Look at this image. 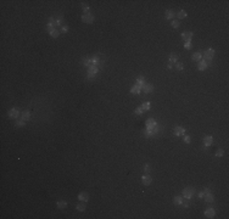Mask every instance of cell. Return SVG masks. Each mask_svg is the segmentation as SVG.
I'll return each instance as SVG.
<instances>
[{
	"label": "cell",
	"mask_w": 229,
	"mask_h": 219,
	"mask_svg": "<svg viewBox=\"0 0 229 219\" xmlns=\"http://www.w3.org/2000/svg\"><path fill=\"white\" fill-rule=\"evenodd\" d=\"M83 63H84L85 66H88V67L93 65V63H91V59H84L83 60Z\"/></svg>",
	"instance_id": "cell-32"
},
{
	"label": "cell",
	"mask_w": 229,
	"mask_h": 219,
	"mask_svg": "<svg viewBox=\"0 0 229 219\" xmlns=\"http://www.w3.org/2000/svg\"><path fill=\"white\" fill-rule=\"evenodd\" d=\"M67 31H68V27H67V26H63V27H62V32L66 33Z\"/></svg>",
	"instance_id": "cell-45"
},
{
	"label": "cell",
	"mask_w": 229,
	"mask_h": 219,
	"mask_svg": "<svg viewBox=\"0 0 229 219\" xmlns=\"http://www.w3.org/2000/svg\"><path fill=\"white\" fill-rule=\"evenodd\" d=\"M94 77H95V76H91V74H88V76H87V78H88V79H91V78H94Z\"/></svg>",
	"instance_id": "cell-46"
},
{
	"label": "cell",
	"mask_w": 229,
	"mask_h": 219,
	"mask_svg": "<svg viewBox=\"0 0 229 219\" xmlns=\"http://www.w3.org/2000/svg\"><path fill=\"white\" fill-rule=\"evenodd\" d=\"M184 48H185V49H190V48H191V41H185Z\"/></svg>",
	"instance_id": "cell-40"
},
{
	"label": "cell",
	"mask_w": 229,
	"mask_h": 219,
	"mask_svg": "<svg viewBox=\"0 0 229 219\" xmlns=\"http://www.w3.org/2000/svg\"><path fill=\"white\" fill-rule=\"evenodd\" d=\"M140 91H141V87L138 85V84H135V85H133V87L131 88V93H132V94H139Z\"/></svg>",
	"instance_id": "cell-14"
},
{
	"label": "cell",
	"mask_w": 229,
	"mask_h": 219,
	"mask_svg": "<svg viewBox=\"0 0 229 219\" xmlns=\"http://www.w3.org/2000/svg\"><path fill=\"white\" fill-rule=\"evenodd\" d=\"M78 200L79 201H83V202H87L89 200V195L87 192H81L79 195H78Z\"/></svg>",
	"instance_id": "cell-13"
},
{
	"label": "cell",
	"mask_w": 229,
	"mask_h": 219,
	"mask_svg": "<svg viewBox=\"0 0 229 219\" xmlns=\"http://www.w3.org/2000/svg\"><path fill=\"white\" fill-rule=\"evenodd\" d=\"M55 28H56V27H55L54 24H49V23H48L46 27H45V29H46V32H49V34H50V33H51V32L55 29Z\"/></svg>",
	"instance_id": "cell-26"
},
{
	"label": "cell",
	"mask_w": 229,
	"mask_h": 219,
	"mask_svg": "<svg viewBox=\"0 0 229 219\" xmlns=\"http://www.w3.org/2000/svg\"><path fill=\"white\" fill-rule=\"evenodd\" d=\"M178 61V56L176 55V54H171L169 55V62L171 63H174V62H177Z\"/></svg>",
	"instance_id": "cell-24"
},
{
	"label": "cell",
	"mask_w": 229,
	"mask_h": 219,
	"mask_svg": "<svg viewBox=\"0 0 229 219\" xmlns=\"http://www.w3.org/2000/svg\"><path fill=\"white\" fill-rule=\"evenodd\" d=\"M191 59H192V61H201L202 60V54L201 52H195L191 56Z\"/></svg>",
	"instance_id": "cell-16"
},
{
	"label": "cell",
	"mask_w": 229,
	"mask_h": 219,
	"mask_svg": "<svg viewBox=\"0 0 229 219\" xmlns=\"http://www.w3.org/2000/svg\"><path fill=\"white\" fill-rule=\"evenodd\" d=\"M174 17V11L173 10H167L166 11V18L167 20H173Z\"/></svg>",
	"instance_id": "cell-18"
},
{
	"label": "cell",
	"mask_w": 229,
	"mask_h": 219,
	"mask_svg": "<svg viewBox=\"0 0 229 219\" xmlns=\"http://www.w3.org/2000/svg\"><path fill=\"white\" fill-rule=\"evenodd\" d=\"M21 117H22V121H28L31 118V112L29 111H23L21 113Z\"/></svg>",
	"instance_id": "cell-15"
},
{
	"label": "cell",
	"mask_w": 229,
	"mask_h": 219,
	"mask_svg": "<svg viewBox=\"0 0 229 219\" xmlns=\"http://www.w3.org/2000/svg\"><path fill=\"white\" fill-rule=\"evenodd\" d=\"M178 18H179V20H182V18H185V17H187V12H185L184 10H180L179 12H178Z\"/></svg>",
	"instance_id": "cell-25"
},
{
	"label": "cell",
	"mask_w": 229,
	"mask_h": 219,
	"mask_svg": "<svg viewBox=\"0 0 229 219\" xmlns=\"http://www.w3.org/2000/svg\"><path fill=\"white\" fill-rule=\"evenodd\" d=\"M204 192H205V195H206V194H210V192H211L210 187H205V189H204Z\"/></svg>",
	"instance_id": "cell-43"
},
{
	"label": "cell",
	"mask_w": 229,
	"mask_h": 219,
	"mask_svg": "<svg viewBox=\"0 0 229 219\" xmlns=\"http://www.w3.org/2000/svg\"><path fill=\"white\" fill-rule=\"evenodd\" d=\"M82 8H83V10H84V15H85V13H90V12H89V6H88V4L82 3Z\"/></svg>",
	"instance_id": "cell-29"
},
{
	"label": "cell",
	"mask_w": 229,
	"mask_h": 219,
	"mask_svg": "<svg viewBox=\"0 0 229 219\" xmlns=\"http://www.w3.org/2000/svg\"><path fill=\"white\" fill-rule=\"evenodd\" d=\"M56 206H57V208H60V209H62V208H65V207H67V202L66 201H59L56 203Z\"/></svg>",
	"instance_id": "cell-21"
},
{
	"label": "cell",
	"mask_w": 229,
	"mask_h": 219,
	"mask_svg": "<svg viewBox=\"0 0 229 219\" xmlns=\"http://www.w3.org/2000/svg\"><path fill=\"white\" fill-rule=\"evenodd\" d=\"M91 63H93V65H95V66H98L99 63H100V59H99V56H94V57L91 59Z\"/></svg>",
	"instance_id": "cell-28"
},
{
	"label": "cell",
	"mask_w": 229,
	"mask_h": 219,
	"mask_svg": "<svg viewBox=\"0 0 229 219\" xmlns=\"http://www.w3.org/2000/svg\"><path fill=\"white\" fill-rule=\"evenodd\" d=\"M177 69L178 71H183L184 69V65H183V63H177Z\"/></svg>",
	"instance_id": "cell-38"
},
{
	"label": "cell",
	"mask_w": 229,
	"mask_h": 219,
	"mask_svg": "<svg viewBox=\"0 0 229 219\" xmlns=\"http://www.w3.org/2000/svg\"><path fill=\"white\" fill-rule=\"evenodd\" d=\"M134 113L135 115H141V113H144V110H143L141 107H137L134 110Z\"/></svg>",
	"instance_id": "cell-34"
},
{
	"label": "cell",
	"mask_w": 229,
	"mask_h": 219,
	"mask_svg": "<svg viewBox=\"0 0 229 219\" xmlns=\"http://www.w3.org/2000/svg\"><path fill=\"white\" fill-rule=\"evenodd\" d=\"M197 68H199L200 71H204V69H206V68H207V63H206L204 60L199 61V63H197Z\"/></svg>",
	"instance_id": "cell-17"
},
{
	"label": "cell",
	"mask_w": 229,
	"mask_h": 219,
	"mask_svg": "<svg viewBox=\"0 0 229 219\" xmlns=\"http://www.w3.org/2000/svg\"><path fill=\"white\" fill-rule=\"evenodd\" d=\"M214 214H216V212H214L213 208H207V209L205 211V217H206V218H213Z\"/></svg>",
	"instance_id": "cell-11"
},
{
	"label": "cell",
	"mask_w": 229,
	"mask_h": 219,
	"mask_svg": "<svg viewBox=\"0 0 229 219\" xmlns=\"http://www.w3.org/2000/svg\"><path fill=\"white\" fill-rule=\"evenodd\" d=\"M172 67H173V65H172V63L169 62V63H168V68H172Z\"/></svg>",
	"instance_id": "cell-47"
},
{
	"label": "cell",
	"mask_w": 229,
	"mask_h": 219,
	"mask_svg": "<svg viewBox=\"0 0 229 219\" xmlns=\"http://www.w3.org/2000/svg\"><path fill=\"white\" fill-rule=\"evenodd\" d=\"M25 122L26 121H17L16 122V127H23L25 125Z\"/></svg>",
	"instance_id": "cell-39"
},
{
	"label": "cell",
	"mask_w": 229,
	"mask_h": 219,
	"mask_svg": "<svg viewBox=\"0 0 229 219\" xmlns=\"http://www.w3.org/2000/svg\"><path fill=\"white\" fill-rule=\"evenodd\" d=\"M82 21L85 23H93V21H94V16L91 15V13H85V15L82 16Z\"/></svg>",
	"instance_id": "cell-4"
},
{
	"label": "cell",
	"mask_w": 229,
	"mask_h": 219,
	"mask_svg": "<svg viewBox=\"0 0 229 219\" xmlns=\"http://www.w3.org/2000/svg\"><path fill=\"white\" fill-rule=\"evenodd\" d=\"M212 143H213V138H212L211 135H206V136L204 138V144H205L206 147H207V146H211Z\"/></svg>",
	"instance_id": "cell-10"
},
{
	"label": "cell",
	"mask_w": 229,
	"mask_h": 219,
	"mask_svg": "<svg viewBox=\"0 0 229 219\" xmlns=\"http://www.w3.org/2000/svg\"><path fill=\"white\" fill-rule=\"evenodd\" d=\"M173 202H174V204H182L183 203V197L182 196H176L173 199Z\"/></svg>",
	"instance_id": "cell-22"
},
{
	"label": "cell",
	"mask_w": 229,
	"mask_h": 219,
	"mask_svg": "<svg viewBox=\"0 0 229 219\" xmlns=\"http://www.w3.org/2000/svg\"><path fill=\"white\" fill-rule=\"evenodd\" d=\"M143 169H144V172H145V173H150V171H151V169H150V166H149V164H145L144 167H143Z\"/></svg>",
	"instance_id": "cell-36"
},
{
	"label": "cell",
	"mask_w": 229,
	"mask_h": 219,
	"mask_svg": "<svg viewBox=\"0 0 229 219\" xmlns=\"http://www.w3.org/2000/svg\"><path fill=\"white\" fill-rule=\"evenodd\" d=\"M141 90H144L145 94H149V93H151V91L154 90V85H152V84H144L143 88H141Z\"/></svg>",
	"instance_id": "cell-6"
},
{
	"label": "cell",
	"mask_w": 229,
	"mask_h": 219,
	"mask_svg": "<svg viewBox=\"0 0 229 219\" xmlns=\"http://www.w3.org/2000/svg\"><path fill=\"white\" fill-rule=\"evenodd\" d=\"M214 56V50L213 49H207V50L204 51V55H202V60L207 63V66L211 63V60L213 59Z\"/></svg>",
	"instance_id": "cell-1"
},
{
	"label": "cell",
	"mask_w": 229,
	"mask_h": 219,
	"mask_svg": "<svg viewBox=\"0 0 229 219\" xmlns=\"http://www.w3.org/2000/svg\"><path fill=\"white\" fill-rule=\"evenodd\" d=\"M156 125H157V123H156V121H155L154 118H149L147 121H146V129H147V130L154 129Z\"/></svg>",
	"instance_id": "cell-3"
},
{
	"label": "cell",
	"mask_w": 229,
	"mask_h": 219,
	"mask_svg": "<svg viewBox=\"0 0 229 219\" xmlns=\"http://www.w3.org/2000/svg\"><path fill=\"white\" fill-rule=\"evenodd\" d=\"M137 84H138V85H140V87L143 88V85H144V84H145V78H144V77H143V76L138 77V78H137Z\"/></svg>",
	"instance_id": "cell-19"
},
{
	"label": "cell",
	"mask_w": 229,
	"mask_h": 219,
	"mask_svg": "<svg viewBox=\"0 0 229 219\" xmlns=\"http://www.w3.org/2000/svg\"><path fill=\"white\" fill-rule=\"evenodd\" d=\"M85 208H87V207H85V203H79V204H77V206H76V209L79 211V212H84Z\"/></svg>",
	"instance_id": "cell-23"
},
{
	"label": "cell",
	"mask_w": 229,
	"mask_h": 219,
	"mask_svg": "<svg viewBox=\"0 0 229 219\" xmlns=\"http://www.w3.org/2000/svg\"><path fill=\"white\" fill-rule=\"evenodd\" d=\"M204 199L206 200V202H213V200H214V197H213V195H212V192H210V194H206L205 195V197Z\"/></svg>",
	"instance_id": "cell-20"
},
{
	"label": "cell",
	"mask_w": 229,
	"mask_h": 219,
	"mask_svg": "<svg viewBox=\"0 0 229 219\" xmlns=\"http://www.w3.org/2000/svg\"><path fill=\"white\" fill-rule=\"evenodd\" d=\"M182 38L185 41H190L192 39V32H183L182 33Z\"/></svg>",
	"instance_id": "cell-5"
},
{
	"label": "cell",
	"mask_w": 229,
	"mask_h": 219,
	"mask_svg": "<svg viewBox=\"0 0 229 219\" xmlns=\"http://www.w3.org/2000/svg\"><path fill=\"white\" fill-rule=\"evenodd\" d=\"M55 21H56V18L50 17V18L48 20V23H49V24H54V26H55Z\"/></svg>",
	"instance_id": "cell-37"
},
{
	"label": "cell",
	"mask_w": 229,
	"mask_h": 219,
	"mask_svg": "<svg viewBox=\"0 0 229 219\" xmlns=\"http://www.w3.org/2000/svg\"><path fill=\"white\" fill-rule=\"evenodd\" d=\"M182 206H183L184 208H188V207H189V202H188V201H185V202L183 201V203H182Z\"/></svg>",
	"instance_id": "cell-42"
},
{
	"label": "cell",
	"mask_w": 229,
	"mask_h": 219,
	"mask_svg": "<svg viewBox=\"0 0 229 219\" xmlns=\"http://www.w3.org/2000/svg\"><path fill=\"white\" fill-rule=\"evenodd\" d=\"M50 35H51L53 38H57V37H59V35H60V31H59V29H56V28H55V29H54L51 33H50Z\"/></svg>",
	"instance_id": "cell-27"
},
{
	"label": "cell",
	"mask_w": 229,
	"mask_h": 219,
	"mask_svg": "<svg viewBox=\"0 0 229 219\" xmlns=\"http://www.w3.org/2000/svg\"><path fill=\"white\" fill-rule=\"evenodd\" d=\"M171 24H172V27H173V28H178V27H179V21L173 20V21L171 22Z\"/></svg>",
	"instance_id": "cell-33"
},
{
	"label": "cell",
	"mask_w": 229,
	"mask_h": 219,
	"mask_svg": "<svg viewBox=\"0 0 229 219\" xmlns=\"http://www.w3.org/2000/svg\"><path fill=\"white\" fill-rule=\"evenodd\" d=\"M174 134H176L177 136L184 135V134H185V129L183 128V127H176V128H174Z\"/></svg>",
	"instance_id": "cell-12"
},
{
	"label": "cell",
	"mask_w": 229,
	"mask_h": 219,
	"mask_svg": "<svg viewBox=\"0 0 229 219\" xmlns=\"http://www.w3.org/2000/svg\"><path fill=\"white\" fill-rule=\"evenodd\" d=\"M98 71H99L98 66H95V65H91V66H89V68H88V74L95 76V74L98 73Z\"/></svg>",
	"instance_id": "cell-9"
},
{
	"label": "cell",
	"mask_w": 229,
	"mask_h": 219,
	"mask_svg": "<svg viewBox=\"0 0 229 219\" xmlns=\"http://www.w3.org/2000/svg\"><path fill=\"white\" fill-rule=\"evenodd\" d=\"M183 139H184V141H185V143H187V144H189V143H190V136L185 135V136H184Z\"/></svg>",
	"instance_id": "cell-41"
},
{
	"label": "cell",
	"mask_w": 229,
	"mask_h": 219,
	"mask_svg": "<svg viewBox=\"0 0 229 219\" xmlns=\"http://www.w3.org/2000/svg\"><path fill=\"white\" fill-rule=\"evenodd\" d=\"M223 155H224L223 150H217V151H216V156H217V157H222Z\"/></svg>",
	"instance_id": "cell-35"
},
{
	"label": "cell",
	"mask_w": 229,
	"mask_h": 219,
	"mask_svg": "<svg viewBox=\"0 0 229 219\" xmlns=\"http://www.w3.org/2000/svg\"><path fill=\"white\" fill-rule=\"evenodd\" d=\"M150 106H151V105H150V102H144V104L141 105V108L144 110V111H149L150 110Z\"/></svg>",
	"instance_id": "cell-30"
},
{
	"label": "cell",
	"mask_w": 229,
	"mask_h": 219,
	"mask_svg": "<svg viewBox=\"0 0 229 219\" xmlns=\"http://www.w3.org/2000/svg\"><path fill=\"white\" fill-rule=\"evenodd\" d=\"M18 110L17 108H11L9 112H8V116L10 117V118H17L18 117Z\"/></svg>",
	"instance_id": "cell-8"
},
{
	"label": "cell",
	"mask_w": 229,
	"mask_h": 219,
	"mask_svg": "<svg viewBox=\"0 0 229 219\" xmlns=\"http://www.w3.org/2000/svg\"><path fill=\"white\" fill-rule=\"evenodd\" d=\"M141 181H143V184H144V185H150V184H151V181H152V178L150 175H143L141 176Z\"/></svg>",
	"instance_id": "cell-7"
},
{
	"label": "cell",
	"mask_w": 229,
	"mask_h": 219,
	"mask_svg": "<svg viewBox=\"0 0 229 219\" xmlns=\"http://www.w3.org/2000/svg\"><path fill=\"white\" fill-rule=\"evenodd\" d=\"M204 197H205V192H204V191L199 192V199H204Z\"/></svg>",
	"instance_id": "cell-44"
},
{
	"label": "cell",
	"mask_w": 229,
	"mask_h": 219,
	"mask_svg": "<svg viewBox=\"0 0 229 219\" xmlns=\"http://www.w3.org/2000/svg\"><path fill=\"white\" fill-rule=\"evenodd\" d=\"M194 194H195V190L191 189V187H185L183 190V197H185L187 200H190L191 197L194 196Z\"/></svg>",
	"instance_id": "cell-2"
},
{
	"label": "cell",
	"mask_w": 229,
	"mask_h": 219,
	"mask_svg": "<svg viewBox=\"0 0 229 219\" xmlns=\"http://www.w3.org/2000/svg\"><path fill=\"white\" fill-rule=\"evenodd\" d=\"M61 23H62V16H60V17L56 18V21H55V27L61 26Z\"/></svg>",
	"instance_id": "cell-31"
}]
</instances>
